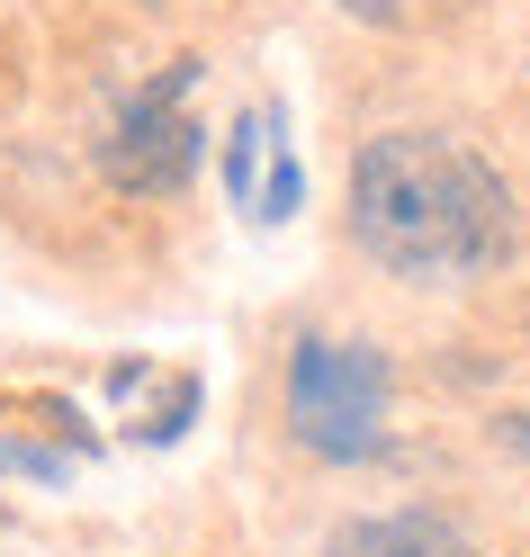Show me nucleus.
I'll return each mask as SVG.
<instances>
[{"label":"nucleus","mask_w":530,"mask_h":557,"mask_svg":"<svg viewBox=\"0 0 530 557\" xmlns=\"http://www.w3.org/2000/svg\"><path fill=\"white\" fill-rule=\"evenodd\" d=\"M189 82H198V63H171V73L145 82V90L118 109V126L99 135V171H109L118 189H135V198H171V189L189 181V162H198Z\"/></svg>","instance_id":"obj_3"},{"label":"nucleus","mask_w":530,"mask_h":557,"mask_svg":"<svg viewBox=\"0 0 530 557\" xmlns=\"http://www.w3.org/2000/svg\"><path fill=\"white\" fill-rule=\"evenodd\" d=\"M270 145H279V117H270V109H243L234 145H225V189H234V198H252V207H261L252 181H261V153H270Z\"/></svg>","instance_id":"obj_5"},{"label":"nucleus","mask_w":530,"mask_h":557,"mask_svg":"<svg viewBox=\"0 0 530 557\" xmlns=\"http://www.w3.org/2000/svg\"><path fill=\"white\" fill-rule=\"evenodd\" d=\"M288 432L315 459H378L386 449V351L378 342H333L306 333L288 351Z\"/></svg>","instance_id":"obj_2"},{"label":"nucleus","mask_w":530,"mask_h":557,"mask_svg":"<svg viewBox=\"0 0 530 557\" xmlns=\"http://www.w3.org/2000/svg\"><path fill=\"white\" fill-rule=\"evenodd\" d=\"M350 234L378 270L414 288H449L513 252V189L494 181L485 153L405 126L350 162Z\"/></svg>","instance_id":"obj_1"},{"label":"nucleus","mask_w":530,"mask_h":557,"mask_svg":"<svg viewBox=\"0 0 530 557\" xmlns=\"http://www.w3.org/2000/svg\"><path fill=\"white\" fill-rule=\"evenodd\" d=\"M297 162H288V145H279V162H270V181H261V216H288V207H297Z\"/></svg>","instance_id":"obj_6"},{"label":"nucleus","mask_w":530,"mask_h":557,"mask_svg":"<svg viewBox=\"0 0 530 557\" xmlns=\"http://www.w3.org/2000/svg\"><path fill=\"white\" fill-rule=\"evenodd\" d=\"M324 557H477V548L441 512H369V521H342Z\"/></svg>","instance_id":"obj_4"},{"label":"nucleus","mask_w":530,"mask_h":557,"mask_svg":"<svg viewBox=\"0 0 530 557\" xmlns=\"http://www.w3.org/2000/svg\"><path fill=\"white\" fill-rule=\"evenodd\" d=\"M0 468H27V476H63V459H54V449H10V441H0Z\"/></svg>","instance_id":"obj_7"}]
</instances>
